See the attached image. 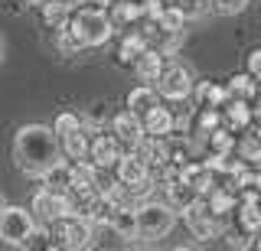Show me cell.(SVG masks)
<instances>
[{"mask_svg":"<svg viewBox=\"0 0 261 251\" xmlns=\"http://www.w3.org/2000/svg\"><path fill=\"white\" fill-rule=\"evenodd\" d=\"M62 160L59 134L46 124H23L13 134V166L30 180H39L49 166Z\"/></svg>","mask_w":261,"mask_h":251,"instance_id":"6da1fadb","label":"cell"},{"mask_svg":"<svg viewBox=\"0 0 261 251\" xmlns=\"http://www.w3.org/2000/svg\"><path fill=\"white\" fill-rule=\"evenodd\" d=\"M134 215H137V238H147V241L163 238L176 222V209L170 202H150V199L134 206Z\"/></svg>","mask_w":261,"mask_h":251,"instance_id":"7a4b0ae2","label":"cell"},{"mask_svg":"<svg viewBox=\"0 0 261 251\" xmlns=\"http://www.w3.org/2000/svg\"><path fill=\"white\" fill-rule=\"evenodd\" d=\"M69 26L79 33L82 46H105L114 33V23L108 17V10H98V7H82L75 17L69 20Z\"/></svg>","mask_w":261,"mask_h":251,"instance_id":"3957f363","label":"cell"},{"mask_svg":"<svg viewBox=\"0 0 261 251\" xmlns=\"http://www.w3.org/2000/svg\"><path fill=\"white\" fill-rule=\"evenodd\" d=\"M33 229H36V218H33L30 209H23V206H4V212H0V241H4V245L27 248Z\"/></svg>","mask_w":261,"mask_h":251,"instance_id":"277c9868","label":"cell"},{"mask_svg":"<svg viewBox=\"0 0 261 251\" xmlns=\"http://www.w3.org/2000/svg\"><path fill=\"white\" fill-rule=\"evenodd\" d=\"M30 212L36 222H43V225H56L59 218L65 215H72V196L69 192H59V189H39L36 196H33L30 202Z\"/></svg>","mask_w":261,"mask_h":251,"instance_id":"5b68a950","label":"cell"},{"mask_svg":"<svg viewBox=\"0 0 261 251\" xmlns=\"http://www.w3.org/2000/svg\"><path fill=\"white\" fill-rule=\"evenodd\" d=\"M56 238H59V248L79 251V248L95 245V229H92V222L82 218V215H65V218L56 222Z\"/></svg>","mask_w":261,"mask_h":251,"instance_id":"8992f818","label":"cell"},{"mask_svg":"<svg viewBox=\"0 0 261 251\" xmlns=\"http://www.w3.org/2000/svg\"><path fill=\"white\" fill-rule=\"evenodd\" d=\"M153 85H157V95H163L167 101H186L193 95V75L186 66H163Z\"/></svg>","mask_w":261,"mask_h":251,"instance_id":"52a82bcc","label":"cell"},{"mask_svg":"<svg viewBox=\"0 0 261 251\" xmlns=\"http://www.w3.org/2000/svg\"><path fill=\"white\" fill-rule=\"evenodd\" d=\"M183 218H186L190 232H193L199 241H206V238H216V232H219V218L209 212V206L202 202V196L196 199V202H190V206L183 209Z\"/></svg>","mask_w":261,"mask_h":251,"instance_id":"ba28073f","label":"cell"},{"mask_svg":"<svg viewBox=\"0 0 261 251\" xmlns=\"http://www.w3.org/2000/svg\"><path fill=\"white\" fill-rule=\"evenodd\" d=\"M98 173L101 166H95L88 157H82L72 163V173H69V196H85V192H98Z\"/></svg>","mask_w":261,"mask_h":251,"instance_id":"9c48e42d","label":"cell"},{"mask_svg":"<svg viewBox=\"0 0 261 251\" xmlns=\"http://www.w3.org/2000/svg\"><path fill=\"white\" fill-rule=\"evenodd\" d=\"M111 134L118 137L124 147L134 150L137 144L144 141V121H141V115H134L130 108L118 111V115H114V121H111Z\"/></svg>","mask_w":261,"mask_h":251,"instance_id":"30bf717a","label":"cell"},{"mask_svg":"<svg viewBox=\"0 0 261 251\" xmlns=\"http://www.w3.org/2000/svg\"><path fill=\"white\" fill-rule=\"evenodd\" d=\"M118 157H121V141L114 134H98L95 141H88V160L95 166L108 170V166L118 163Z\"/></svg>","mask_w":261,"mask_h":251,"instance_id":"8fae6325","label":"cell"},{"mask_svg":"<svg viewBox=\"0 0 261 251\" xmlns=\"http://www.w3.org/2000/svg\"><path fill=\"white\" fill-rule=\"evenodd\" d=\"M114 173H118V180L124 183V186H134V183H141L150 176V166L144 163V157L141 153H121L118 157V163H114Z\"/></svg>","mask_w":261,"mask_h":251,"instance_id":"7c38bea8","label":"cell"},{"mask_svg":"<svg viewBox=\"0 0 261 251\" xmlns=\"http://www.w3.org/2000/svg\"><path fill=\"white\" fill-rule=\"evenodd\" d=\"M163 52L160 49H153V46H147V49L134 59V72H137V78H141L144 85H153L160 78V72H163Z\"/></svg>","mask_w":261,"mask_h":251,"instance_id":"4fadbf2b","label":"cell"},{"mask_svg":"<svg viewBox=\"0 0 261 251\" xmlns=\"http://www.w3.org/2000/svg\"><path fill=\"white\" fill-rule=\"evenodd\" d=\"M108 225L118 232V238H137V215H134V206H127V202L111 206V209H108Z\"/></svg>","mask_w":261,"mask_h":251,"instance_id":"5bb4252c","label":"cell"},{"mask_svg":"<svg viewBox=\"0 0 261 251\" xmlns=\"http://www.w3.org/2000/svg\"><path fill=\"white\" fill-rule=\"evenodd\" d=\"M141 121H144V134H150V137H170L173 134V111L170 108L153 104Z\"/></svg>","mask_w":261,"mask_h":251,"instance_id":"9a60e30c","label":"cell"},{"mask_svg":"<svg viewBox=\"0 0 261 251\" xmlns=\"http://www.w3.org/2000/svg\"><path fill=\"white\" fill-rule=\"evenodd\" d=\"M235 218H239V229L245 232V235H255L261 232V202H255V199H239V206H235V212H232Z\"/></svg>","mask_w":261,"mask_h":251,"instance_id":"2e32d148","label":"cell"},{"mask_svg":"<svg viewBox=\"0 0 261 251\" xmlns=\"http://www.w3.org/2000/svg\"><path fill=\"white\" fill-rule=\"evenodd\" d=\"M222 124H228V131H245L251 124V101H242V98H228L225 101V115H222Z\"/></svg>","mask_w":261,"mask_h":251,"instance_id":"e0dca14e","label":"cell"},{"mask_svg":"<svg viewBox=\"0 0 261 251\" xmlns=\"http://www.w3.org/2000/svg\"><path fill=\"white\" fill-rule=\"evenodd\" d=\"M108 17L114 26H130V23H137L144 17V10H141V0H114L111 4V10H108Z\"/></svg>","mask_w":261,"mask_h":251,"instance_id":"ac0fdd59","label":"cell"},{"mask_svg":"<svg viewBox=\"0 0 261 251\" xmlns=\"http://www.w3.org/2000/svg\"><path fill=\"white\" fill-rule=\"evenodd\" d=\"M196 199H199V192H196L190 183H183L179 176L167 180V202L176 209V212H183V209L190 206V202H196Z\"/></svg>","mask_w":261,"mask_h":251,"instance_id":"d6986e66","label":"cell"},{"mask_svg":"<svg viewBox=\"0 0 261 251\" xmlns=\"http://www.w3.org/2000/svg\"><path fill=\"white\" fill-rule=\"evenodd\" d=\"M235 150H239V157L245 160V163H261V131L258 127H245L242 137L235 141Z\"/></svg>","mask_w":261,"mask_h":251,"instance_id":"ffe728a7","label":"cell"},{"mask_svg":"<svg viewBox=\"0 0 261 251\" xmlns=\"http://www.w3.org/2000/svg\"><path fill=\"white\" fill-rule=\"evenodd\" d=\"M193 92H196L199 108H222L228 101V92L222 85H216V82H199V85H193Z\"/></svg>","mask_w":261,"mask_h":251,"instance_id":"44dd1931","label":"cell"},{"mask_svg":"<svg viewBox=\"0 0 261 251\" xmlns=\"http://www.w3.org/2000/svg\"><path fill=\"white\" fill-rule=\"evenodd\" d=\"M59 147H62V153H65V160H82V157H88V137H85V127H82V131L65 134V137H59Z\"/></svg>","mask_w":261,"mask_h":251,"instance_id":"7402d4cb","label":"cell"},{"mask_svg":"<svg viewBox=\"0 0 261 251\" xmlns=\"http://www.w3.org/2000/svg\"><path fill=\"white\" fill-rule=\"evenodd\" d=\"M153 104H157V92H153L150 85H137L134 92L127 95V108L134 111V115H141V118L153 108Z\"/></svg>","mask_w":261,"mask_h":251,"instance_id":"603a6c76","label":"cell"},{"mask_svg":"<svg viewBox=\"0 0 261 251\" xmlns=\"http://www.w3.org/2000/svg\"><path fill=\"white\" fill-rule=\"evenodd\" d=\"M69 173H72V166L65 163V160H56L53 166L46 170L39 180H43L49 189H59V192H69Z\"/></svg>","mask_w":261,"mask_h":251,"instance_id":"cb8c5ba5","label":"cell"},{"mask_svg":"<svg viewBox=\"0 0 261 251\" xmlns=\"http://www.w3.org/2000/svg\"><path fill=\"white\" fill-rule=\"evenodd\" d=\"M147 46H150V43H147V36L141 33V30H134V33H127L124 39H121V49H118V59H121V62H134L137 55H141V52L147 49Z\"/></svg>","mask_w":261,"mask_h":251,"instance_id":"d4e9b609","label":"cell"},{"mask_svg":"<svg viewBox=\"0 0 261 251\" xmlns=\"http://www.w3.org/2000/svg\"><path fill=\"white\" fill-rule=\"evenodd\" d=\"M225 92H228V98H242V101H251L255 98V78L248 75V72H242V75H232L228 78V85H225Z\"/></svg>","mask_w":261,"mask_h":251,"instance_id":"484cf974","label":"cell"},{"mask_svg":"<svg viewBox=\"0 0 261 251\" xmlns=\"http://www.w3.org/2000/svg\"><path fill=\"white\" fill-rule=\"evenodd\" d=\"M56 46H59L62 55H79L82 49H85V46H82V39H79V33L69 26V23L56 26Z\"/></svg>","mask_w":261,"mask_h":251,"instance_id":"4316f807","label":"cell"},{"mask_svg":"<svg viewBox=\"0 0 261 251\" xmlns=\"http://www.w3.org/2000/svg\"><path fill=\"white\" fill-rule=\"evenodd\" d=\"M69 13H72V4L69 0H46L43 4V20L49 26H62V23H69Z\"/></svg>","mask_w":261,"mask_h":251,"instance_id":"83f0119b","label":"cell"},{"mask_svg":"<svg viewBox=\"0 0 261 251\" xmlns=\"http://www.w3.org/2000/svg\"><path fill=\"white\" fill-rule=\"evenodd\" d=\"M85 127V121H82V115H75V111H62L59 118H56V124H53V131L65 137V134H72V131H82Z\"/></svg>","mask_w":261,"mask_h":251,"instance_id":"f1b7e54d","label":"cell"},{"mask_svg":"<svg viewBox=\"0 0 261 251\" xmlns=\"http://www.w3.org/2000/svg\"><path fill=\"white\" fill-rule=\"evenodd\" d=\"M209 137V147H212V153H232L235 150V137L225 131V127H216L212 134H206Z\"/></svg>","mask_w":261,"mask_h":251,"instance_id":"f546056e","label":"cell"},{"mask_svg":"<svg viewBox=\"0 0 261 251\" xmlns=\"http://www.w3.org/2000/svg\"><path fill=\"white\" fill-rule=\"evenodd\" d=\"M216 127H222V111L219 108H202L199 111V134H212Z\"/></svg>","mask_w":261,"mask_h":251,"instance_id":"4dcf8cb0","label":"cell"},{"mask_svg":"<svg viewBox=\"0 0 261 251\" xmlns=\"http://www.w3.org/2000/svg\"><path fill=\"white\" fill-rule=\"evenodd\" d=\"M216 4L219 13H225V17H235V13H242L245 7H248V0H212Z\"/></svg>","mask_w":261,"mask_h":251,"instance_id":"1f68e13d","label":"cell"},{"mask_svg":"<svg viewBox=\"0 0 261 251\" xmlns=\"http://www.w3.org/2000/svg\"><path fill=\"white\" fill-rule=\"evenodd\" d=\"M248 75L261 82V49H255V52L248 55Z\"/></svg>","mask_w":261,"mask_h":251,"instance_id":"d6a6232c","label":"cell"},{"mask_svg":"<svg viewBox=\"0 0 261 251\" xmlns=\"http://www.w3.org/2000/svg\"><path fill=\"white\" fill-rule=\"evenodd\" d=\"M251 118L261 121V95H255V104H251Z\"/></svg>","mask_w":261,"mask_h":251,"instance_id":"836d02e7","label":"cell"},{"mask_svg":"<svg viewBox=\"0 0 261 251\" xmlns=\"http://www.w3.org/2000/svg\"><path fill=\"white\" fill-rule=\"evenodd\" d=\"M23 4H33V7H43L46 0H23Z\"/></svg>","mask_w":261,"mask_h":251,"instance_id":"e575fe53","label":"cell"},{"mask_svg":"<svg viewBox=\"0 0 261 251\" xmlns=\"http://www.w3.org/2000/svg\"><path fill=\"white\" fill-rule=\"evenodd\" d=\"M0 62H4V39H0Z\"/></svg>","mask_w":261,"mask_h":251,"instance_id":"d590c367","label":"cell"},{"mask_svg":"<svg viewBox=\"0 0 261 251\" xmlns=\"http://www.w3.org/2000/svg\"><path fill=\"white\" fill-rule=\"evenodd\" d=\"M4 206H7V202H4V199H0V212H4Z\"/></svg>","mask_w":261,"mask_h":251,"instance_id":"8d00e7d4","label":"cell"},{"mask_svg":"<svg viewBox=\"0 0 261 251\" xmlns=\"http://www.w3.org/2000/svg\"><path fill=\"white\" fill-rule=\"evenodd\" d=\"M255 248H261V238H258V241H255Z\"/></svg>","mask_w":261,"mask_h":251,"instance_id":"74e56055","label":"cell"},{"mask_svg":"<svg viewBox=\"0 0 261 251\" xmlns=\"http://www.w3.org/2000/svg\"><path fill=\"white\" fill-rule=\"evenodd\" d=\"M258 4H261V0H258Z\"/></svg>","mask_w":261,"mask_h":251,"instance_id":"f35d334b","label":"cell"}]
</instances>
